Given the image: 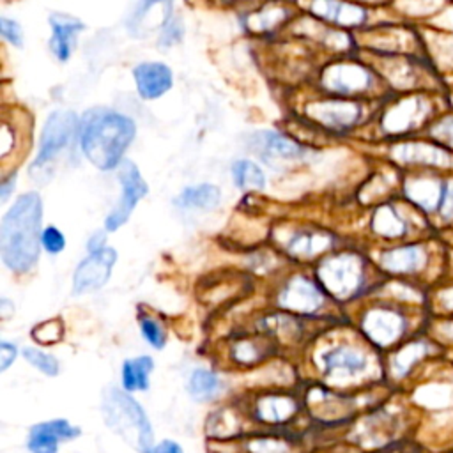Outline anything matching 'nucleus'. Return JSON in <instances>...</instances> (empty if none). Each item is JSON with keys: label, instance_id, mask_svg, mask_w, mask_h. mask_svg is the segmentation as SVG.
Instances as JSON below:
<instances>
[{"label": "nucleus", "instance_id": "obj_1", "mask_svg": "<svg viewBox=\"0 0 453 453\" xmlns=\"http://www.w3.org/2000/svg\"><path fill=\"white\" fill-rule=\"evenodd\" d=\"M42 202L37 193L18 196L0 228V251L5 265L16 273L32 269L39 257Z\"/></svg>", "mask_w": 453, "mask_h": 453}, {"label": "nucleus", "instance_id": "obj_2", "mask_svg": "<svg viewBox=\"0 0 453 453\" xmlns=\"http://www.w3.org/2000/svg\"><path fill=\"white\" fill-rule=\"evenodd\" d=\"M134 131L129 117L108 108H92L83 113L80 122L81 150L94 166L111 170L120 165Z\"/></svg>", "mask_w": 453, "mask_h": 453}, {"label": "nucleus", "instance_id": "obj_3", "mask_svg": "<svg viewBox=\"0 0 453 453\" xmlns=\"http://www.w3.org/2000/svg\"><path fill=\"white\" fill-rule=\"evenodd\" d=\"M106 425L140 453H152V426L142 405L127 393L111 388L103 400Z\"/></svg>", "mask_w": 453, "mask_h": 453}, {"label": "nucleus", "instance_id": "obj_4", "mask_svg": "<svg viewBox=\"0 0 453 453\" xmlns=\"http://www.w3.org/2000/svg\"><path fill=\"white\" fill-rule=\"evenodd\" d=\"M76 129H78V119L73 111H67V110L53 111L44 124L41 143H39V154L30 172L34 173L37 168H44L57 154H60L65 147H69Z\"/></svg>", "mask_w": 453, "mask_h": 453}, {"label": "nucleus", "instance_id": "obj_5", "mask_svg": "<svg viewBox=\"0 0 453 453\" xmlns=\"http://www.w3.org/2000/svg\"><path fill=\"white\" fill-rule=\"evenodd\" d=\"M434 120V101L425 94H412L391 106L384 117L389 133H409Z\"/></svg>", "mask_w": 453, "mask_h": 453}, {"label": "nucleus", "instance_id": "obj_6", "mask_svg": "<svg viewBox=\"0 0 453 453\" xmlns=\"http://www.w3.org/2000/svg\"><path fill=\"white\" fill-rule=\"evenodd\" d=\"M444 182L446 175H442V172L421 170L419 173L405 179L403 193L407 200L423 214L437 216L444 195Z\"/></svg>", "mask_w": 453, "mask_h": 453}, {"label": "nucleus", "instance_id": "obj_7", "mask_svg": "<svg viewBox=\"0 0 453 453\" xmlns=\"http://www.w3.org/2000/svg\"><path fill=\"white\" fill-rule=\"evenodd\" d=\"M119 180L122 184V196L119 200V205L106 216L104 226L106 230H117L120 228L131 216L136 202L147 195V184L142 179L138 168L131 161H122L119 166Z\"/></svg>", "mask_w": 453, "mask_h": 453}, {"label": "nucleus", "instance_id": "obj_8", "mask_svg": "<svg viewBox=\"0 0 453 453\" xmlns=\"http://www.w3.org/2000/svg\"><path fill=\"white\" fill-rule=\"evenodd\" d=\"M393 157L409 166H419L421 170H449L453 166V154L437 145L435 142H403L393 149Z\"/></svg>", "mask_w": 453, "mask_h": 453}, {"label": "nucleus", "instance_id": "obj_9", "mask_svg": "<svg viewBox=\"0 0 453 453\" xmlns=\"http://www.w3.org/2000/svg\"><path fill=\"white\" fill-rule=\"evenodd\" d=\"M117 260V251L113 248H103L96 253H90L74 271L73 290L74 294L92 292L103 287L111 273V267Z\"/></svg>", "mask_w": 453, "mask_h": 453}, {"label": "nucleus", "instance_id": "obj_10", "mask_svg": "<svg viewBox=\"0 0 453 453\" xmlns=\"http://www.w3.org/2000/svg\"><path fill=\"white\" fill-rule=\"evenodd\" d=\"M320 278L333 294L349 296L361 281V264L352 255L331 258L322 265Z\"/></svg>", "mask_w": 453, "mask_h": 453}, {"label": "nucleus", "instance_id": "obj_11", "mask_svg": "<svg viewBox=\"0 0 453 453\" xmlns=\"http://www.w3.org/2000/svg\"><path fill=\"white\" fill-rule=\"evenodd\" d=\"M80 435V428L73 426L65 419H51L37 423L30 428L28 449L32 453H57L58 441L74 439Z\"/></svg>", "mask_w": 453, "mask_h": 453}, {"label": "nucleus", "instance_id": "obj_12", "mask_svg": "<svg viewBox=\"0 0 453 453\" xmlns=\"http://www.w3.org/2000/svg\"><path fill=\"white\" fill-rule=\"evenodd\" d=\"M430 253L423 244H402L380 255V265L395 274H416L428 264Z\"/></svg>", "mask_w": 453, "mask_h": 453}, {"label": "nucleus", "instance_id": "obj_13", "mask_svg": "<svg viewBox=\"0 0 453 453\" xmlns=\"http://www.w3.org/2000/svg\"><path fill=\"white\" fill-rule=\"evenodd\" d=\"M134 81L138 94L145 99L161 97L173 83L172 71L161 62H145L134 67Z\"/></svg>", "mask_w": 453, "mask_h": 453}, {"label": "nucleus", "instance_id": "obj_14", "mask_svg": "<svg viewBox=\"0 0 453 453\" xmlns=\"http://www.w3.org/2000/svg\"><path fill=\"white\" fill-rule=\"evenodd\" d=\"M50 25L53 30L50 46H51L55 57L58 60L65 62L76 46V34L81 32L85 28V25L80 19L65 16V14H53L50 18Z\"/></svg>", "mask_w": 453, "mask_h": 453}, {"label": "nucleus", "instance_id": "obj_15", "mask_svg": "<svg viewBox=\"0 0 453 453\" xmlns=\"http://www.w3.org/2000/svg\"><path fill=\"white\" fill-rule=\"evenodd\" d=\"M365 331L380 345L393 343L403 331V317L393 310H372L365 317Z\"/></svg>", "mask_w": 453, "mask_h": 453}, {"label": "nucleus", "instance_id": "obj_16", "mask_svg": "<svg viewBox=\"0 0 453 453\" xmlns=\"http://www.w3.org/2000/svg\"><path fill=\"white\" fill-rule=\"evenodd\" d=\"M326 83L327 87L342 92H354L363 90L370 83V74L361 67L354 64H343V65H333L326 73Z\"/></svg>", "mask_w": 453, "mask_h": 453}, {"label": "nucleus", "instance_id": "obj_17", "mask_svg": "<svg viewBox=\"0 0 453 453\" xmlns=\"http://www.w3.org/2000/svg\"><path fill=\"white\" fill-rule=\"evenodd\" d=\"M253 150H257L264 159L274 161V159H294L301 154V149L290 142L288 138H283L276 133H258L253 138Z\"/></svg>", "mask_w": 453, "mask_h": 453}, {"label": "nucleus", "instance_id": "obj_18", "mask_svg": "<svg viewBox=\"0 0 453 453\" xmlns=\"http://www.w3.org/2000/svg\"><path fill=\"white\" fill-rule=\"evenodd\" d=\"M324 365L327 373L356 375L366 368V357L350 347H338L324 354Z\"/></svg>", "mask_w": 453, "mask_h": 453}, {"label": "nucleus", "instance_id": "obj_19", "mask_svg": "<svg viewBox=\"0 0 453 453\" xmlns=\"http://www.w3.org/2000/svg\"><path fill=\"white\" fill-rule=\"evenodd\" d=\"M281 303L292 310L311 311L320 304V294L310 281L296 278L281 294Z\"/></svg>", "mask_w": 453, "mask_h": 453}, {"label": "nucleus", "instance_id": "obj_20", "mask_svg": "<svg viewBox=\"0 0 453 453\" xmlns=\"http://www.w3.org/2000/svg\"><path fill=\"white\" fill-rule=\"evenodd\" d=\"M311 9L319 16L342 25H359L365 19V11L361 7L336 0H313Z\"/></svg>", "mask_w": 453, "mask_h": 453}, {"label": "nucleus", "instance_id": "obj_21", "mask_svg": "<svg viewBox=\"0 0 453 453\" xmlns=\"http://www.w3.org/2000/svg\"><path fill=\"white\" fill-rule=\"evenodd\" d=\"M221 193L216 186L212 184H200V186H191L180 191L179 196H175V205L180 209H200V211H209L219 203Z\"/></svg>", "mask_w": 453, "mask_h": 453}, {"label": "nucleus", "instance_id": "obj_22", "mask_svg": "<svg viewBox=\"0 0 453 453\" xmlns=\"http://www.w3.org/2000/svg\"><path fill=\"white\" fill-rule=\"evenodd\" d=\"M372 226L375 230V234L382 235V237H388V239H396V237H402L405 235L407 232V221L400 216V212L389 205V203H384L380 205L375 214H373V221H372Z\"/></svg>", "mask_w": 453, "mask_h": 453}, {"label": "nucleus", "instance_id": "obj_23", "mask_svg": "<svg viewBox=\"0 0 453 453\" xmlns=\"http://www.w3.org/2000/svg\"><path fill=\"white\" fill-rule=\"evenodd\" d=\"M154 368V361L149 356H140L134 359H126L122 365V384L126 391L147 389L149 373Z\"/></svg>", "mask_w": 453, "mask_h": 453}, {"label": "nucleus", "instance_id": "obj_24", "mask_svg": "<svg viewBox=\"0 0 453 453\" xmlns=\"http://www.w3.org/2000/svg\"><path fill=\"white\" fill-rule=\"evenodd\" d=\"M232 175H234V182L237 188L242 189H262L265 186V175L260 170V166H257L251 161H235L232 166Z\"/></svg>", "mask_w": 453, "mask_h": 453}, {"label": "nucleus", "instance_id": "obj_25", "mask_svg": "<svg viewBox=\"0 0 453 453\" xmlns=\"http://www.w3.org/2000/svg\"><path fill=\"white\" fill-rule=\"evenodd\" d=\"M188 391L200 400H207L219 391V379L211 370H195L188 382Z\"/></svg>", "mask_w": 453, "mask_h": 453}, {"label": "nucleus", "instance_id": "obj_26", "mask_svg": "<svg viewBox=\"0 0 453 453\" xmlns=\"http://www.w3.org/2000/svg\"><path fill=\"white\" fill-rule=\"evenodd\" d=\"M428 136L432 142L453 154V111H444L435 117L428 126Z\"/></svg>", "mask_w": 453, "mask_h": 453}, {"label": "nucleus", "instance_id": "obj_27", "mask_svg": "<svg viewBox=\"0 0 453 453\" xmlns=\"http://www.w3.org/2000/svg\"><path fill=\"white\" fill-rule=\"evenodd\" d=\"M359 115V110L354 104H326L324 113H320L324 122L334 124V126H349L352 124Z\"/></svg>", "mask_w": 453, "mask_h": 453}, {"label": "nucleus", "instance_id": "obj_28", "mask_svg": "<svg viewBox=\"0 0 453 453\" xmlns=\"http://www.w3.org/2000/svg\"><path fill=\"white\" fill-rule=\"evenodd\" d=\"M23 357H25L30 365H34L37 370H41L42 373H46V375H50V377H53V375L58 373V361H57L53 356H50V354H46V352H42V350H39V349L25 347V349H23Z\"/></svg>", "mask_w": 453, "mask_h": 453}, {"label": "nucleus", "instance_id": "obj_29", "mask_svg": "<svg viewBox=\"0 0 453 453\" xmlns=\"http://www.w3.org/2000/svg\"><path fill=\"white\" fill-rule=\"evenodd\" d=\"M437 219L441 226L446 228H453V173L446 175V182H444V195H442V202L437 212Z\"/></svg>", "mask_w": 453, "mask_h": 453}, {"label": "nucleus", "instance_id": "obj_30", "mask_svg": "<svg viewBox=\"0 0 453 453\" xmlns=\"http://www.w3.org/2000/svg\"><path fill=\"white\" fill-rule=\"evenodd\" d=\"M326 244H327L326 237H320V235H301V237H297L290 244V250L294 253H306V255H310V253L324 250Z\"/></svg>", "mask_w": 453, "mask_h": 453}, {"label": "nucleus", "instance_id": "obj_31", "mask_svg": "<svg viewBox=\"0 0 453 453\" xmlns=\"http://www.w3.org/2000/svg\"><path fill=\"white\" fill-rule=\"evenodd\" d=\"M140 329H142V334L145 336V340H147L152 347L163 349V345H165L166 340H165V333H163L161 326H159L156 320H152V319H142Z\"/></svg>", "mask_w": 453, "mask_h": 453}, {"label": "nucleus", "instance_id": "obj_32", "mask_svg": "<svg viewBox=\"0 0 453 453\" xmlns=\"http://www.w3.org/2000/svg\"><path fill=\"white\" fill-rule=\"evenodd\" d=\"M41 244L48 253H60L65 246V237L58 228L48 226L41 234Z\"/></svg>", "mask_w": 453, "mask_h": 453}, {"label": "nucleus", "instance_id": "obj_33", "mask_svg": "<svg viewBox=\"0 0 453 453\" xmlns=\"http://www.w3.org/2000/svg\"><path fill=\"white\" fill-rule=\"evenodd\" d=\"M0 30H2V35L14 46H21L23 44V32H21V27L9 19V18H2L0 19Z\"/></svg>", "mask_w": 453, "mask_h": 453}, {"label": "nucleus", "instance_id": "obj_34", "mask_svg": "<svg viewBox=\"0 0 453 453\" xmlns=\"http://www.w3.org/2000/svg\"><path fill=\"white\" fill-rule=\"evenodd\" d=\"M180 35H182V28H180L179 21L168 19L165 23V30L161 34V44H173L180 39Z\"/></svg>", "mask_w": 453, "mask_h": 453}, {"label": "nucleus", "instance_id": "obj_35", "mask_svg": "<svg viewBox=\"0 0 453 453\" xmlns=\"http://www.w3.org/2000/svg\"><path fill=\"white\" fill-rule=\"evenodd\" d=\"M57 326H60L58 322H48V324H41L37 329H41L42 333L41 334H34V338H39V342H46V343H51V342H55L57 338H60V334L62 333H51V329H57Z\"/></svg>", "mask_w": 453, "mask_h": 453}, {"label": "nucleus", "instance_id": "obj_36", "mask_svg": "<svg viewBox=\"0 0 453 453\" xmlns=\"http://www.w3.org/2000/svg\"><path fill=\"white\" fill-rule=\"evenodd\" d=\"M14 357H16V347L7 342H2L0 343V370H7L9 365L14 361Z\"/></svg>", "mask_w": 453, "mask_h": 453}, {"label": "nucleus", "instance_id": "obj_37", "mask_svg": "<svg viewBox=\"0 0 453 453\" xmlns=\"http://www.w3.org/2000/svg\"><path fill=\"white\" fill-rule=\"evenodd\" d=\"M152 453H182L180 446L173 441H161L154 449Z\"/></svg>", "mask_w": 453, "mask_h": 453}, {"label": "nucleus", "instance_id": "obj_38", "mask_svg": "<svg viewBox=\"0 0 453 453\" xmlns=\"http://www.w3.org/2000/svg\"><path fill=\"white\" fill-rule=\"evenodd\" d=\"M103 244H104V234H103V232H96V234L88 239V242H87L90 253H96V251L103 250V248H104Z\"/></svg>", "mask_w": 453, "mask_h": 453}, {"label": "nucleus", "instance_id": "obj_39", "mask_svg": "<svg viewBox=\"0 0 453 453\" xmlns=\"http://www.w3.org/2000/svg\"><path fill=\"white\" fill-rule=\"evenodd\" d=\"M154 4H166L170 7V0H140L136 9V18H143V14L154 5Z\"/></svg>", "mask_w": 453, "mask_h": 453}, {"label": "nucleus", "instance_id": "obj_40", "mask_svg": "<svg viewBox=\"0 0 453 453\" xmlns=\"http://www.w3.org/2000/svg\"><path fill=\"white\" fill-rule=\"evenodd\" d=\"M439 301H441V304H442L444 310L453 311V285L448 287V288H444V290L439 294Z\"/></svg>", "mask_w": 453, "mask_h": 453}, {"label": "nucleus", "instance_id": "obj_41", "mask_svg": "<svg viewBox=\"0 0 453 453\" xmlns=\"http://www.w3.org/2000/svg\"><path fill=\"white\" fill-rule=\"evenodd\" d=\"M14 184H16V175H11V179L2 184V202L7 200V196L11 195V189L14 188Z\"/></svg>", "mask_w": 453, "mask_h": 453}]
</instances>
